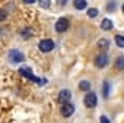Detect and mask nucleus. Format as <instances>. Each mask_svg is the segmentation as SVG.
Segmentation results:
<instances>
[{"mask_svg":"<svg viewBox=\"0 0 124 123\" xmlns=\"http://www.w3.org/2000/svg\"><path fill=\"white\" fill-rule=\"evenodd\" d=\"M88 16L89 18H96L98 16V9H89L88 10Z\"/></svg>","mask_w":124,"mask_h":123,"instance_id":"16","label":"nucleus"},{"mask_svg":"<svg viewBox=\"0 0 124 123\" xmlns=\"http://www.w3.org/2000/svg\"><path fill=\"white\" fill-rule=\"evenodd\" d=\"M70 98H72V92L69 89H61L57 95V101L60 104H67L70 101Z\"/></svg>","mask_w":124,"mask_h":123,"instance_id":"4","label":"nucleus"},{"mask_svg":"<svg viewBox=\"0 0 124 123\" xmlns=\"http://www.w3.org/2000/svg\"><path fill=\"white\" fill-rule=\"evenodd\" d=\"M108 65V56L107 54H99L95 57V66L96 68H104Z\"/></svg>","mask_w":124,"mask_h":123,"instance_id":"7","label":"nucleus"},{"mask_svg":"<svg viewBox=\"0 0 124 123\" xmlns=\"http://www.w3.org/2000/svg\"><path fill=\"white\" fill-rule=\"evenodd\" d=\"M73 5H75V8L76 9H79V10H82V9H85L86 8V0H75L73 2Z\"/></svg>","mask_w":124,"mask_h":123,"instance_id":"11","label":"nucleus"},{"mask_svg":"<svg viewBox=\"0 0 124 123\" xmlns=\"http://www.w3.org/2000/svg\"><path fill=\"white\" fill-rule=\"evenodd\" d=\"M83 103H85V105H86L88 108H93V107L98 104V98H96V95H95L93 92H88V94L85 95Z\"/></svg>","mask_w":124,"mask_h":123,"instance_id":"3","label":"nucleus"},{"mask_svg":"<svg viewBox=\"0 0 124 123\" xmlns=\"http://www.w3.org/2000/svg\"><path fill=\"white\" fill-rule=\"evenodd\" d=\"M123 12H124V5H123Z\"/></svg>","mask_w":124,"mask_h":123,"instance_id":"21","label":"nucleus"},{"mask_svg":"<svg viewBox=\"0 0 124 123\" xmlns=\"http://www.w3.org/2000/svg\"><path fill=\"white\" fill-rule=\"evenodd\" d=\"M19 73L22 75V76H25V78H28L29 81H32V82H35V84H39V85H42V84H45V79H39V78H37L34 73H32V70L28 68V66H23V68H21L19 69Z\"/></svg>","mask_w":124,"mask_h":123,"instance_id":"1","label":"nucleus"},{"mask_svg":"<svg viewBox=\"0 0 124 123\" xmlns=\"http://www.w3.org/2000/svg\"><path fill=\"white\" fill-rule=\"evenodd\" d=\"M67 28H69V19H66V18H60L55 22V31L57 32H64Z\"/></svg>","mask_w":124,"mask_h":123,"instance_id":"5","label":"nucleus"},{"mask_svg":"<svg viewBox=\"0 0 124 123\" xmlns=\"http://www.w3.org/2000/svg\"><path fill=\"white\" fill-rule=\"evenodd\" d=\"M38 48L42 53H50L54 48V41L53 40H41L39 44H38Z\"/></svg>","mask_w":124,"mask_h":123,"instance_id":"2","label":"nucleus"},{"mask_svg":"<svg viewBox=\"0 0 124 123\" xmlns=\"http://www.w3.org/2000/svg\"><path fill=\"white\" fill-rule=\"evenodd\" d=\"M115 44L121 48H124V37L123 35H115Z\"/></svg>","mask_w":124,"mask_h":123,"instance_id":"13","label":"nucleus"},{"mask_svg":"<svg viewBox=\"0 0 124 123\" xmlns=\"http://www.w3.org/2000/svg\"><path fill=\"white\" fill-rule=\"evenodd\" d=\"M60 111H61V116H64V117H70V116L75 113V105H73V104H70V103L63 104V105H61V108H60Z\"/></svg>","mask_w":124,"mask_h":123,"instance_id":"6","label":"nucleus"},{"mask_svg":"<svg viewBox=\"0 0 124 123\" xmlns=\"http://www.w3.org/2000/svg\"><path fill=\"white\" fill-rule=\"evenodd\" d=\"M79 88H80L82 91H89V88H91V84H89L88 81H82V82L79 84Z\"/></svg>","mask_w":124,"mask_h":123,"instance_id":"14","label":"nucleus"},{"mask_svg":"<svg viewBox=\"0 0 124 123\" xmlns=\"http://www.w3.org/2000/svg\"><path fill=\"white\" fill-rule=\"evenodd\" d=\"M101 28L102 29H105V31H109L111 28H112V21L111 19H102V22H101Z\"/></svg>","mask_w":124,"mask_h":123,"instance_id":"9","label":"nucleus"},{"mask_svg":"<svg viewBox=\"0 0 124 123\" xmlns=\"http://www.w3.org/2000/svg\"><path fill=\"white\" fill-rule=\"evenodd\" d=\"M115 68L118 70H124V56L117 57V60H115Z\"/></svg>","mask_w":124,"mask_h":123,"instance_id":"10","label":"nucleus"},{"mask_svg":"<svg viewBox=\"0 0 124 123\" xmlns=\"http://www.w3.org/2000/svg\"><path fill=\"white\" fill-rule=\"evenodd\" d=\"M39 6H41V8H48V6H50V2H48V0H41Z\"/></svg>","mask_w":124,"mask_h":123,"instance_id":"18","label":"nucleus"},{"mask_svg":"<svg viewBox=\"0 0 124 123\" xmlns=\"http://www.w3.org/2000/svg\"><path fill=\"white\" fill-rule=\"evenodd\" d=\"M6 16H8L6 10H5V9H0V21H5V19H6Z\"/></svg>","mask_w":124,"mask_h":123,"instance_id":"17","label":"nucleus"},{"mask_svg":"<svg viewBox=\"0 0 124 123\" xmlns=\"http://www.w3.org/2000/svg\"><path fill=\"white\" fill-rule=\"evenodd\" d=\"M9 59H10L12 62H15V63H19V62L23 60V54H22L19 50H10V53H9Z\"/></svg>","mask_w":124,"mask_h":123,"instance_id":"8","label":"nucleus"},{"mask_svg":"<svg viewBox=\"0 0 124 123\" xmlns=\"http://www.w3.org/2000/svg\"><path fill=\"white\" fill-rule=\"evenodd\" d=\"M115 8H117V5H115V3H114V2H111V3H109V5H108V10H114V9H115Z\"/></svg>","mask_w":124,"mask_h":123,"instance_id":"20","label":"nucleus"},{"mask_svg":"<svg viewBox=\"0 0 124 123\" xmlns=\"http://www.w3.org/2000/svg\"><path fill=\"white\" fill-rule=\"evenodd\" d=\"M98 47L99 48H108L109 47V41L108 40H99L98 41Z\"/></svg>","mask_w":124,"mask_h":123,"instance_id":"15","label":"nucleus"},{"mask_svg":"<svg viewBox=\"0 0 124 123\" xmlns=\"http://www.w3.org/2000/svg\"><path fill=\"white\" fill-rule=\"evenodd\" d=\"M102 94H104L105 98L109 97V84L108 82H104V85H102Z\"/></svg>","mask_w":124,"mask_h":123,"instance_id":"12","label":"nucleus"},{"mask_svg":"<svg viewBox=\"0 0 124 123\" xmlns=\"http://www.w3.org/2000/svg\"><path fill=\"white\" fill-rule=\"evenodd\" d=\"M99 123H109V119H108L107 116H101V119H99Z\"/></svg>","mask_w":124,"mask_h":123,"instance_id":"19","label":"nucleus"}]
</instances>
